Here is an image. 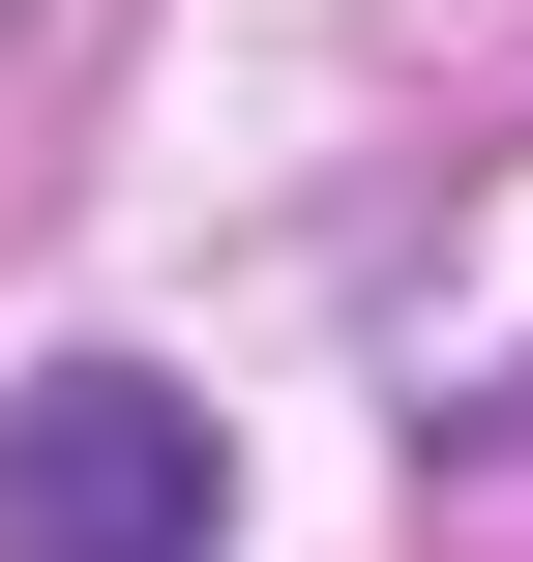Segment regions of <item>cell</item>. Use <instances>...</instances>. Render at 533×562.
Returning a JSON list of instances; mask_svg holds the SVG:
<instances>
[{"label":"cell","mask_w":533,"mask_h":562,"mask_svg":"<svg viewBox=\"0 0 533 562\" xmlns=\"http://www.w3.org/2000/svg\"><path fill=\"white\" fill-rule=\"evenodd\" d=\"M237 504V445H208V385H148V356H59L30 415H0V562H208Z\"/></svg>","instance_id":"6da1fadb"}]
</instances>
